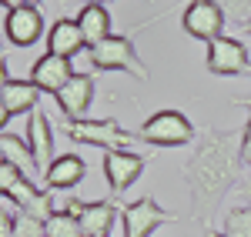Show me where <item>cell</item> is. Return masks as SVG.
<instances>
[{
    "label": "cell",
    "instance_id": "cell-3",
    "mask_svg": "<svg viewBox=\"0 0 251 237\" xmlns=\"http://www.w3.org/2000/svg\"><path fill=\"white\" fill-rule=\"evenodd\" d=\"M64 134L74 140V144H94L104 147L107 154L111 151H131V144H137V134H131L127 127H121V120L104 117V120H67L64 124Z\"/></svg>",
    "mask_w": 251,
    "mask_h": 237
},
{
    "label": "cell",
    "instance_id": "cell-12",
    "mask_svg": "<svg viewBox=\"0 0 251 237\" xmlns=\"http://www.w3.org/2000/svg\"><path fill=\"white\" fill-rule=\"evenodd\" d=\"M94 94H97L94 77H91V74H77V77L57 94V104H60V110H64V117L67 120H84V114H87Z\"/></svg>",
    "mask_w": 251,
    "mask_h": 237
},
{
    "label": "cell",
    "instance_id": "cell-24",
    "mask_svg": "<svg viewBox=\"0 0 251 237\" xmlns=\"http://www.w3.org/2000/svg\"><path fill=\"white\" fill-rule=\"evenodd\" d=\"M204 237H228V234H221V231H214V227H204Z\"/></svg>",
    "mask_w": 251,
    "mask_h": 237
},
{
    "label": "cell",
    "instance_id": "cell-16",
    "mask_svg": "<svg viewBox=\"0 0 251 237\" xmlns=\"http://www.w3.org/2000/svg\"><path fill=\"white\" fill-rule=\"evenodd\" d=\"M84 174H87V167H84L80 154H60V157L47 167L44 187H47V191H74L80 180H84Z\"/></svg>",
    "mask_w": 251,
    "mask_h": 237
},
{
    "label": "cell",
    "instance_id": "cell-2",
    "mask_svg": "<svg viewBox=\"0 0 251 237\" xmlns=\"http://www.w3.org/2000/svg\"><path fill=\"white\" fill-rule=\"evenodd\" d=\"M134 34L137 30H131V34H111L104 43L91 47V50H87L91 67H94V70H124V74H131L134 80L148 84V80H151V70H148L144 60L137 57Z\"/></svg>",
    "mask_w": 251,
    "mask_h": 237
},
{
    "label": "cell",
    "instance_id": "cell-25",
    "mask_svg": "<svg viewBox=\"0 0 251 237\" xmlns=\"http://www.w3.org/2000/svg\"><path fill=\"white\" fill-rule=\"evenodd\" d=\"M241 30H245V34L251 37V17H248V20H241Z\"/></svg>",
    "mask_w": 251,
    "mask_h": 237
},
{
    "label": "cell",
    "instance_id": "cell-17",
    "mask_svg": "<svg viewBox=\"0 0 251 237\" xmlns=\"http://www.w3.org/2000/svg\"><path fill=\"white\" fill-rule=\"evenodd\" d=\"M87 43H84V34H80V23L77 20H57L54 27H50V34H47V54H57V57H67L74 60L84 50Z\"/></svg>",
    "mask_w": 251,
    "mask_h": 237
},
{
    "label": "cell",
    "instance_id": "cell-10",
    "mask_svg": "<svg viewBox=\"0 0 251 237\" xmlns=\"http://www.w3.org/2000/svg\"><path fill=\"white\" fill-rule=\"evenodd\" d=\"M74 77H77V74H74L71 60L57 57V54H44V57H37L34 67H30V84L37 87L40 94H54V97H57Z\"/></svg>",
    "mask_w": 251,
    "mask_h": 237
},
{
    "label": "cell",
    "instance_id": "cell-20",
    "mask_svg": "<svg viewBox=\"0 0 251 237\" xmlns=\"http://www.w3.org/2000/svg\"><path fill=\"white\" fill-rule=\"evenodd\" d=\"M44 231H47V237H84L80 220L71 217V214H50L47 224H44Z\"/></svg>",
    "mask_w": 251,
    "mask_h": 237
},
{
    "label": "cell",
    "instance_id": "cell-1",
    "mask_svg": "<svg viewBox=\"0 0 251 237\" xmlns=\"http://www.w3.org/2000/svg\"><path fill=\"white\" fill-rule=\"evenodd\" d=\"M241 137L245 130H218L204 127L194 144L191 157L184 160L181 177L191 194V217L204 227H211V217L228 191H238L241 184Z\"/></svg>",
    "mask_w": 251,
    "mask_h": 237
},
{
    "label": "cell",
    "instance_id": "cell-18",
    "mask_svg": "<svg viewBox=\"0 0 251 237\" xmlns=\"http://www.w3.org/2000/svg\"><path fill=\"white\" fill-rule=\"evenodd\" d=\"M77 23H80V34H84L87 50L111 37V14H107L104 3H84L77 14Z\"/></svg>",
    "mask_w": 251,
    "mask_h": 237
},
{
    "label": "cell",
    "instance_id": "cell-13",
    "mask_svg": "<svg viewBox=\"0 0 251 237\" xmlns=\"http://www.w3.org/2000/svg\"><path fill=\"white\" fill-rule=\"evenodd\" d=\"M77 220L84 237H111L121 220V207H114L111 200H87V207L80 211Z\"/></svg>",
    "mask_w": 251,
    "mask_h": 237
},
{
    "label": "cell",
    "instance_id": "cell-6",
    "mask_svg": "<svg viewBox=\"0 0 251 237\" xmlns=\"http://www.w3.org/2000/svg\"><path fill=\"white\" fill-rule=\"evenodd\" d=\"M121 220H124V234L127 237H151L161 227V224H174L177 214L168 211V207H161L157 197H141L134 204H127V207H121Z\"/></svg>",
    "mask_w": 251,
    "mask_h": 237
},
{
    "label": "cell",
    "instance_id": "cell-22",
    "mask_svg": "<svg viewBox=\"0 0 251 237\" xmlns=\"http://www.w3.org/2000/svg\"><path fill=\"white\" fill-rule=\"evenodd\" d=\"M234 107L248 110V124L241 127L245 130V137H241V160H245V167H251V100H234Z\"/></svg>",
    "mask_w": 251,
    "mask_h": 237
},
{
    "label": "cell",
    "instance_id": "cell-5",
    "mask_svg": "<svg viewBox=\"0 0 251 237\" xmlns=\"http://www.w3.org/2000/svg\"><path fill=\"white\" fill-rule=\"evenodd\" d=\"M3 34L14 47H34L44 34V10L34 3H3Z\"/></svg>",
    "mask_w": 251,
    "mask_h": 237
},
{
    "label": "cell",
    "instance_id": "cell-21",
    "mask_svg": "<svg viewBox=\"0 0 251 237\" xmlns=\"http://www.w3.org/2000/svg\"><path fill=\"white\" fill-rule=\"evenodd\" d=\"M44 224H47V220H40V217H34V214L17 211V220H14V237H47Z\"/></svg>",
    "mask_w": 251,
    "mask_h": 237
},
{
    "label": "cell",
    "instance_id": "cell-8",
    "mask_svg": "<svg viewBox=\"0 0 251 237\" xmlns=\"http://www.w3.org/2000/svg\"><path fill=\"white\" fill-rule=\"evenodd\" d=\"M181 27L194 40L211 43V40L225 37V7L214 3V0H194V3L184 7V14H181Z\"/></svg>",
    "mask_w": 251,
    "mask_h": 237
},
{
    "label": "cell",
    "instance_id": "cell-14",
    "mask_svg": "<svg viewBox=\"0 0 251 237\" xmlns=\"http://www.w3.org/2000/svg\"><path fill=\"white\" fill-rule=\"evenodd\" d=\"M27 144L37 157V167L47 174V167L57 157H54V130H50V120H47L44 110H34L30 120H27Z\"/></svg>",
    "mask_w": 251,
    "mask_h": 237
},
{
    "label": "cell",
    "instance_id": "cell-19",
    "mask_svg": "<svg viewBox=\"0 0 251 237\" xmlns=\"http://www.w3.org/2000/svg\"><path fill=\"white\" fill-rule=\"evenodd\" d=\"M225 234L228 237H251V204H238L225 214Z\"/></svg>",
    "mask_w": 251,
    "mask_h": 237
},
{
    "label": "cell",
    "instance_id": "cell-15",
    "mask_svg": "<svg viewBox=\"0 0 251 237\" xmlns=\"http://www.w3.org/2000/svg\"><path fill=\"white\" fill-rule=\"evenodd\" d=\"M0 160H7V164H14L24 177H30L34 184H40V171L37 167V157H34V151H30V144L27 140L14 137L10 130H3L0 134Z\"/></svg>",
    "mask_w": 251,
    "mask_h": 237
},
{
    "label": "cell",
    "instance_id": "cell-7",
    "mask_svg": "<svg viewBox=\"0 0 251 237\" xmlns=\"http://www.w3.org/2000/svg\"><path fill=\"white\" fill-rule=\"evenodd\" d=\"M208 70L214 77H248L251 74V54L241 40L218 37L208 43Z\"/></svg>",
    "mask_w": 251,
    "mask_h": 237
},
{
    "label": "cell",
    "instance_id": "cell-4",
    "mask_svg": "<svg viewBox=\"0 0 251 237\" xmlns=\"http://www.w3.org/2000/svg\"><path fill=\"white\" fill-rule=\"evenodd\" d=\"M137 137L151 147H188L198 144V130L181 110H157L141 124Z\"/></svg>",
    "mask_w": 251,
    "mask_h": 237
},
{
    "label": "cell",
    "instance_id": "cell-9",
    "mask_svg": "<svg viewBox=\"0 0 251 237\" xmlns=\"http://www.w3.org/2000/svg\"><path fill=\"white\" fill-rule=\"evenodd\" d=\"M148 160L151 157H144L137 151H111V154H104V177H107V187H111V197H121L127 187H134L137 177L148 167Z\"/></svg>",
    "mask_w": 251,
    "mask_h": 237
},
{
    "label": "cell",
    "instance_id": "cell-11",
    "mask_svg": "<svg viewBox=\"0 0 251 237\" xmlns=\"http://www.w3.org/2000/svg\"><path fill=\"white\" fill-rule=\"evenodd\" d=\"M40 90L30 84V80H14L3 77V90H0V120L10 124V117L17 114H34L37 110Z\"/></svg>",
    "mask_w": 251,
    "mask_h": 237
},
{
    "label": "cell",
    "instance_id": "cell-23",
    "mask_svg": "<svg viewBox=\"0 0 251 237\" xmlns=\"http://www.w3.org/2000/svg\"><path fill=\"white\" fill-rule=\"evenodd\" d=\"M238 194L245 197V204H251V177H245L241 184H238Z\"/></svg>",
    "mask_w": 251,
    "mask_h": 237
}]
</instances>
